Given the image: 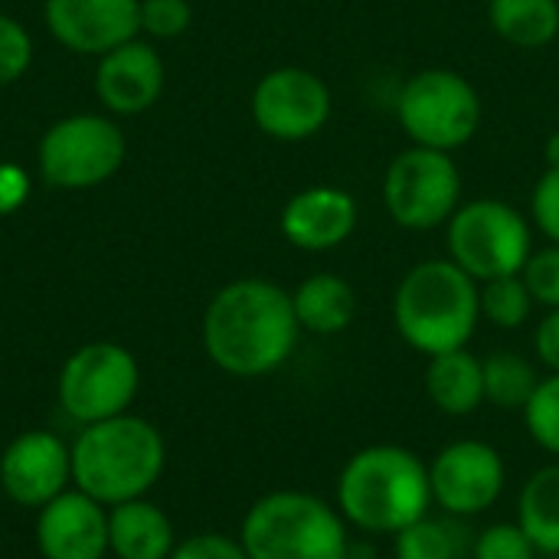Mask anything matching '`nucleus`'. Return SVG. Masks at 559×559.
Segmentation results:
<instances>
[{
  "mask_svg": "<svg viewBox=\"0 0 559 559\" xmlns=\"http://www.w3.org/2000/svg\"><path fill=\"white\" fill-rule=\"evenodd\" d=\"M478 292H481V318L495 324L498 331L524 328L537 305L521 275H501V278L481 282Z\"/></svg>",
  "mask_w": 559,
  "mask_h": 559,
  "instance_id": "nucleus-25",
  "label": "nucleus"
},
{
  "mask_svg": "<svg viewBox=\"0 0 559 559\" xmlns=\"http://www.w3.org/2000/svg\"><path fill=\"white\" fill-rule=\"evenodd\" d=\"M524 426L544 452L559 459V373L537 383L531 403L524 406Z\"/></svg>",
  "mask_w": 559,
  "mask_h": 559,
  "instance_id": "nucleus-26",
  "label": "nucleus"
},
{
  "mask_svg": "<svg viewBox=\"0 0 559 559\" xmlns=\"http://www.w3.org/2000/svg\"><path fill=\"white\" fill-rule=\"evenodd\" d=\"M174 521L147 498L108 508V557L167 559L177 547Z\"/></svg>",
  "mask_w": 559,
  "mask_h": 559,
  "instance_id": "nucleus-18",
  "label": "nucleus"
},
{
  "mask_svg": "<svg viewBox=\"0 0 559 559\" xmlns=\"http://www.w3.org/2000/svg\"><path fill=\"white\" fill-rule=\"evenodd\" d=\"M531 537L521 524H491L475 537V559H537Z\"/></svg>",
  "mask_w": 559,
  "mask_h": 559,
  "instance_id": "nucleus-29",
  "label": "nucleus"
},
{
  "mask_svg": "<svg viewBox=\"0 0 559 559\" xmlns=\"http://www.w3.org/2000/svg\"><path fill=\"white\" fill-rule=\"evenodd\" d=\"M426 393L432 406L445 416H472L485 403V370L481 357H475L468 347L436 354L426 367Z\"/></svg>",
  "mask_w": 559,
  "mask_h": 559,
  "instance_id": "nucleus-20",
  "label": "nucleus"
},
{
  "mask_svg": "<svg viewBox=\"0 0 559 559\" xmlns=\"http://www.w3.org/2000/svg\"><path fill=\"white\" fill-rule=\"evenodd\" d=\"M72 449V488L105 508L147 498L167 468L160 429L134 413L79 426Z\"/></svg>",
  "mask_w": 559,
  "mask_h": 559,
  "instance_id": "nucleus-3",
  "label": "nucleus"
},
{
  "mask_svg": "<svg viewBox=\"0 0 559 559\" xmlns=\"http://www.w3.org/2000/svg\"><path fill=\"white\" fill-rule=\"evenodd\" d=\"M518 524L534 550L559 557V462L537 468L518 495Z\"/></svg>",
  "mask_w": 559,
  "mask_h": 559,
  "instance_id": "nucleus-21",
  "label": "nucleus"
},
{
  "mask_svg": "<svg viewBox=\"0 0 559 559\" xmlns=\"http://www.w3.org/2000/svg\"><path fill=\"white\" fill-rule=\"evenodd\" d=\"M478 321V282L449 255L416 262L393 292V328L416 354L436 357L468 347Z\"/></svg>",
  "mask_w": 559,
  "mask_h": 559,
  "instance_id": "nucleus-4",
  "label": "nucleus"
},
{
  "mask_svg": "<svg viewBox=\"0 0 559 559\" xmlns=\"http://www.w3.org/2000/svg\"><path fill=\"white\" fill-rule=\"evenodd\" d=\"M167 82L160 52L144 39H128L98 56L95 95L111 115H141L157 105Z\"/></svg>",
  "mask_w": 559,
  "mask_h": 559,
  "instance_id": "nucleus-17",
  "label": "nucleus"
},
{
  "mask_svg": "<svg viewBox=\"0 0 559 559\" xmlns=\"http://www.w3.org/2000/svg\"><path fill=\"white\" fill-rule=\"evenodd\" d=\"M432 504L449 518H478L498 504L508 485V465L491 442L455 439L429 462Z\"/></svg>",
  "mask_w": 559,
  "mask_h": 559,
  "instance_id": "nucleus-12",
  "label": "nucleus"
},
{
  "mask_svg": "<svg viewBox=\"0 0 559 559\" xmlns=\"http://www.w3.org/2000/svg\"><path fill=\"white\" fill-rule=\"evenodd\" d=\"M33 540L43 559H105L108 508L85 491L69 488L36 511Z\"/></svg>",
  "mask_w": 559,
  "mask_h": 559,
  "instance_id": "nucleus-15",
  "label": "nucleus"
},
{
  "mask_svg": "<svg viewBox=\"0 0 559 559\" xmlns=\"http://www.w3.org/2000/svg\"><path fill=\"white\" fill-rule=\"evenodd\" d=\"M544 160L547 167H559V131H550V138L544 141Z\"/></svg>",
  "mask_w": 559,
  "mask_h": 559,
  "instance_id": "nucleus-35",
  "label": "nucleus"
},
{
  "mask_svg": "<svg viewBox=\"0 0 559 559\" xmlns=\"http://www.w3.org/2000/svg\"><path fill=\"white\" fill-rule=\"evenodd\" d=\"M167 559H249L239 537H226V534H193V537H183L174 554Z\"/></svg>",
  "mask_w": 559,
  "mask_h": 559,
  "instance_id": "nucleus-32",
  "label": "nucleus"
},
{
  "mask_svg": "<svg viewBox=\"0 0 559 559\" xmlns=\"http://www.w3.org/2000/svg\"><path fill=\"white\" fill-rule=\"evenodd\" d=\"M301 337L292 292L269 278L223 285L203 311V350L229 377L255 380L282 370Z\"/></svg>",
  "mask_w": 559,
  "mask_h": 559,
  "instance_id": "nucleus-1",
  "label": "nucleus"
},
{
  "mask_svg": "<svg viewBox=\"0 0 559 559\" xmlns=\"http://www.w3.org/2000/svg\"><path fill=\"white\" fill-rule=\"evenodd\" d=\"M52 39L82 56H105L141 33V0H46Z\"/></svg>",
  "mask_w": 559,
  "mask_h": 559,
  "instance_id": "nucleus-14",
  "label": "nucleus"
},
{
  "mask_svg": "<svg viewBox=\"0 0 559 559\" xmlns=\"http://www.w3.org/2000/svg\"><path fill=\"white\" fill-rule=\"evenodd\" d=\"M491 29L518 49H544L559 36V0H488Z\"/></svg>",
  "mask_w": 559,
  "mask_h": 559,
  "instance_id": "nucleus-22",
  "label": "nucleus"
},
{
  "mask_svg": "<svg viewBox=\"0 0 559 559\" xmlns=\"http://www.w3.org/2000/svg\"><path fill=\"white\" fill-rule=\"evenodd\" d=\"M481 370H485V403H491L498 409H514V413H524L537 383L544 380L537 373L534 360H527L524 354H514V350L488 354L481 360Z\"/></svg>",
  "mask_w": 559,
  "mask_h": 559,
  "instance_id": "nucleus-23",
  "label": "nucleus"
},
{
  "mask_svg": "<svg viewBox=\"0 0 559 559\" xmlns=\"http://www.w3.org/2000/svg\"><path fill=\"white\" fill-rule=\"evenodd\" d=\"M33 66V36L20 20L0 13V88L13 85Z\"/></svg>",
  "mask_w": 559,
  "mask_h": 559,
  "instance_id": "nucleus-27",
  "label": "nucleus"
},
{
  "mask_svg": "<svg viewBox=\"0 0 559 559\" xmlns=\"http://www.w3.org/2000/svg\"><path fill=\"white\" fill-rule=\"evenodd\" d=\"M239 544L249 559H350V534L337 504L292 488L262 495L246 511Z\"/></svg>",
  "mask_w": 559,
  "mask_h": 559,
  "instance_id": "nucleus-5",
  "label": "nucleus"
},
{
  "mask_svg": "<svg viewBox=\"0 0 559 559\" xmlns=\"http://www.w3.org/2000/svg\"><path fill=\"white\" fill-rule=\"evenodd\" d=\"M445 249L478 285L501 275H521L534 252V226L518 206L498 197L468 200L445 223Z\"/></svg>",
  "mask_w": 559,
  "mask_h": 559,
  "instance_id": "nucleus-6",
  "label": "nucleus"
},
{
  "mask_svg": "<svg viewBox=\"0 0 559 559\" xmlns=\"http://www.w3.org/2000/svg\"><path fill=\"white\" fill-rule=\"evenodd\" d=\"M128 157L124 131L95 111H79L49 124L36 147L39 174L56 190H92L111 180Z\"/></svg>",
  "mask_w": 559,
  "mask_h": 559,
  "instance_id": "nucleus-8",
  "label": "nucleus"
},
{
  "mask_svg": "<svg viewBox=\"0 0 559 559\" xmlns=\"http://www.w3.org/2000/svg\"><path fill=\"white\" fill-rule=\"evenodd\" d=\"M531 223L559 246V167H547L531 190Z\"/></svg>",
  "mask_w": 559,
  "mask_h": 559,
  "instance_id": "nucleus-31",
  "label": "nucleus"
},
{
  "mask_svg": "<svg viewBox=\"0 0 559 559\" xmlns=\"http://www.w3.org/2000/svg\"><path fill=\"white\" fill-rule=\"evenodd\" d=\"M193 10L187 0H141V33L154 39H177L190 29Z\"/></svg>",
  "mask_w": 559,
  "mask_h": 559,
  "instance_id": "nucleus-30",
  "label": "nucleus"
},
{
  "mask_svg": "<svg viewBox=\"0 0 559 559\" xmlns=\"http://www.w3.org/2000/svg\"><path fill=\"white\" fill-rule=\"evenodd\" d=\"M455 518H419L393 537L396 559H459L462 557V531L452 524Z\"/></svg>",
  "mask_w": 559,
  "mask_h": 559,
  "instance_id": "nucleus-24",
  "label": "nucleus"
},
{
  "mask_svg": "<svg viewBox=\"0 0 559 559\" xmlns=\"http://www.w3.org/2000/svg\"><path fill=\"white\" fill-rule=\"evenodd\" d=\"M524 285L531 288L534 301L547 311L559 308V246L547 242L544 249H534L527 265L521 269Z\"/></svg>",
  "mask_w": 559,
  "mask_h": 559,
  "instance_id": "nucleus-28",
  "label": "nucleus"
},
{
  "mask_svg": "<svg viewBox=\"0 0 559 559\" xmlns=\"http://www.w3.org/2000/svg\"><path fill=\"white\" fill-rule=\"evenodd\" d=\"M432 508L429 465L403 445H367L337 475V511L347 527L396 537Z\"/></svg>",
  "mask_w": 559,
  "mask_h": 559,
  "instance_id": "nucleus-2",
  "label": "nucleus"
},
{
  "mask_svg": "<svg viewBox=\"0 0 559 559\" xmlns=\"http://www.w3.org/2000/svg\"><path fill=\"white\" fill-rule=\"evenodd\" d=\"M534 350H537V360L550 373H559V308L540 318V324L534 331Z\"/></svg>",
  "mask_w": 559,
  "mask_h": 559,
  "instance_id": "nucleus-34",
  "label": "nucleus"
},
{
  "mask_svg": "<svg viewBox=\"0 0 559 559\" xmlns=\"http://www.w3.org/2000/svg\"><path fill=\"white\" fill-rule=\"evenodd\" d=\"M26 200H29V174L20 164L3 160L0 164V216L16 213Z\"/></svg>",
  "mask_w": 559,
  "mask_h": 559,
  "instance_id": "nucleus-33",
  "label": "nucleus"
},
{
  "mask_svg": "<svg viewBox=\"0 0 559 559\" xmlns=\"http://www.w3.org/2000/svg\"><path fill=\"white\" fill-rule=\"evenodd\" d=\"M249 111L262 134L295 144L324 131L334 111V95L318 72L305 66H278L255 82Z\"/></svg>",
  "mask_w": 559,
  "mask_h": 559,
  "instance_id": "nucleus-11",
  "label": "nucleus"
},
{
  "mask_svg": "<svg viewBox=\"0 0 559 559\" xmlns=\"http://www.w3.org/2000/svg\"><path fill=\"white\" fill-rule=\"evenodd\" d=\"M357 219L360 206L350 190L334 183H314L298 190L285 203L278 229L285 242H292L301 252H331L354 236Z\"/></svg>",
  "mask_w": 559,
  "mask_h": 559,
  "instance_id": "nucleus-16",
  "label": "nucleus"
},
{
  "mask_svg": "<svg viewBox=\"0 0 559 559\" xmlns=\"http://www.w3.org/2000/svg\"><path fill=\"white\" fill-rule=\"evenodd\" d=\"M301 331L318 337L344 334L357 318V292L337 272H314L292 292Z\"/></svg>",
  "mask_w": 559,
  "mask_h": 559,
  "instance_id": "nucleus-19",
  "label": "nucleus"
},
{
  "mask_svg": "<svg viewBox=\"0 0 559 559\" xmlns=\"http://www.w3.org/2000/svg\"><path fill=\"white\" fill-rule=\"evenodd\" d=\"M383 206L400 229L429 233L462 206V170L452 154L409 144L383 174Z\"/></svg>",
  "mask_w": 559,
  "mask_h": 559,
  "instance_id": "nucleus-9",
  "label": "nucleus"
},
{
  "mask_svg": "<svg viewBox=\"0 0 559 559\" xmlns=\"http://www.w3.org/2000/svg\"><path fill=\"white\" fill-rule=\"evenodd\" d=\"M138 386L141 367L134 354L115 341H92L66 357L56 380V396L72 423L92 426L128 413Z\"/></svg>",
  "mask_w": 559,
  "mask_h": 559,
  "instance_id": "nucleus-10",
  "label": "nucleus"
},
{
  "mask_svg": "<svg viewBox=\"0 0 559 559\" xmlns=\"http://www.w3.org/2000/svg\"><path fill=\"white\" fill-rule=\"evenodd\" d=\"M485 118L481 95L472 79L455 69H423L409 75L396 98V121L409 144L455 154L465 147Z\"/></svg>",
  "mask_w": 559,
  "mask_h": 559,
  "instance_id": "nucleus-7",
  "label": "nucleus"
},
{
  "mask_svg": "<svg viewBox=\"0 0 559 559\" xmlns=\"http://www.w3.org/2000/svg\"><path fill=\"white\" fill-rule=\"evenodd\" d=\"M0 488L20 508H46L72 488V449L46 429L20 432L0 452Z\"/></svg>",
  "mask_w": 559,
  "mask_h": 559,
  "instance_id": "nucleus-13",
  "label": "nucleus"
}]
</instances>
